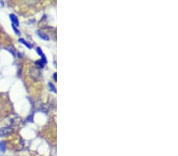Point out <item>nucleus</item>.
Here are the masks:
<instances>
[{
  "label": "nucleus",
  "instance_id": "0eeeda50",
  "mask_svg": "<svg viewBox=\"0 0 178 156\" xmlns=\"http://www.w3.org/2000/svg\"><path fill=\"white\" fill-rule=\"evenodd\" d=\"M48 85H49V87L51 88V90L53 91V92H55V93H56V90H55V86L51 83V82H49L48 83Z\"/></svg>",
  "mask_w": 178,
  "mask_h": 156
},
{
  "label": "nucleus",
  "instance_id": "9b49d317",
  "mask_svg": "<svg viewBox=\"0 0 178 156\" xmlns=\"http://www.w3.org/2000/svg\"><path fill=\"white\" fill-rule=\"evenodd\" d=\"M54 79L56 80V73H54Z\"/></svg>",
  "mask_w": 178,
  "mask_h": 156
},
{
  "label": "nucleus",
  "instance_id": "423d86ee",
  "mask_svg": "<svg viewBox=\"0 0 178 156\" xmlns=\"http://www.w3.org/2000/svg\"><path fill=\"white\" fill-rule=\"evenodd\" d=\"M36 65L38 66L39 67H41V68H42V67H44V63L41 60L37 61V62H36Z\"/></svg>",
  "mask_w": 178,
  "mask_h": 156
},
{
  "label": "nucleus",
  "instance_id": "7ed1b4c3",
  "mask_svg": "<svg viewBox=\"0 0 178 156\" xmlns=\"http://www.w3.org/2000/svg\"><path fill=\"white\" fill-rule=\"evenodd\" d=\"M36 32H37V34H38V35L40 36V37H41L42 40H49L48 36L47 35H45V34H44V33H42L41 31H37Z\"/></svg>",
  "mask_w": 178,
  "mask_h": 156
},
{
  "label": "nucleus",
  "instance_id": "20e7f679",
  "mask_svg": "<svg viewBox=\"0 0 178 156\" xmlns=\"http://www.w3.org/2000/svg\"><path fill=\"white\" fill-rule=\"evenodd\" d=\"M19 42H21L22 43H23V44L25 46V47H28L29 49H31V48H32V46H31L29 43H28V42H26L24 39L21 38V39L19 40Z\"/></svg>",
  "mask_w": 178,
  "mask_h": 156
},
{
  "label": "nucleus",
  "instance_id": "f257e3e1",
  "mask_svg": "<svg viewBox=\"0 0 178 156\" xmlns=\"http://www.w3.org/2000/svg\"><path fill=\"white\" fill-rule=\"evenodd\" d=\"M13 132V130L11 129V128H0V136H7L9 134H11Z\"/></svg>",
  "mask_w": 178,
  "mask_h": 156
},
{
  "label": "nucleus",
  "instance_id": "6e6552de",
  "mask_svg": "<svg viewBox=\"0 0 178 156\" xmlns=\"http://www.w3.org/2000/svg\"><path fill=\"white\" fill-rule=\"evenodd\" d=\"M36 52H37V54H39V55H41V56H42L43 55V52H42V51H41V49L40 48V47H37L36 48Z\"/></svg>",
  "mask_w": 178,
  "mask_h": 156
},
{
  "label": "nucleus",
  "instance_id": "1a4fd4ad",
  "mask_svg": "<svg viewBox=\"0 0 178 156\" xmlns=\"http://www.w3.org/2000/svg\"><path fill=\"white\" fill-rule=\"evenodd\" d=\"M12 28L14 29V32H15V33H16V34H17V35H19V34H20L19 31H18V30L16 29V27H15L14 25H12Z\"/></svg>",
  "mask_w": 178,
  "mask_h": 156
},
{
  "label": "nucleus",
  "instance_id": "39448f33",
  "mask_svg": "<svg viewBox=\"0 0 178 156\" xmlns=\"http://www.w3.org/2000/svg\"><path fill=\"white\" fill-rule=\"evenodd\" d=\"M0 151L2 152H5L6 151V146L4 142H0Z\"/></svg>",
  "mask_w": 178,
  "mask_h": 156
},
{
  "label": "nucleus",
  "instance_id": "f03ea898",
  "mask_svg": "<svg viewBox=\"0 0 178 156\" xmlns=\"http://www.w3.org/2000/svg\"><path fill=\"white\" fill-rule=\"evenodd\" d=\"M10 18H11L13 25H14L15 27H17L18 25H19V21H18V20H17V17L14 14H11Z\"/></svg>",
  "mask_w": 178,
  "mask_h": 156
},
{
  "label": "nucleus",
  "instance_id": "9d476101",
  "mask_svg": "<svg viewBox=\"0 0 178 156\" xmlns=\"http://www.w3.org/2000/svg\"><path fill=\"white\" fill-rule=\"evenodd\" d=\"M5 49H6L7 51H10V53H11V54H13V56H14V55H15V54H14V51H13V50H11V49H10V48H8V47H6V48H5Z\"/></svg>",
  "mask_w": 178,
  "mask_h": 156
}]
</instances>
